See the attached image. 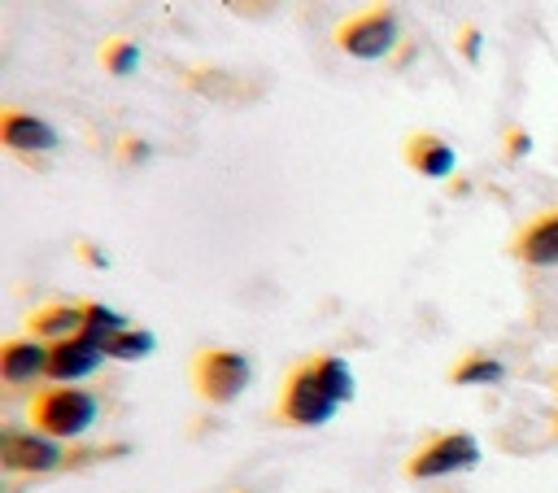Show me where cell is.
I'll list each match as a JSON object with an SVG mask.
<instances>
[{
  "label": "cell",
  "instance_id": "obj_1",
  "mask_svg": "<svg viewBox=\"0 0 558 493\" xmlns=\"http://www.w3.org/2000/svg\"><path fill=\"white\" fill-rule=\"evenodd\" d=\"M349 397H353V371L336 353H314L288 371L270 414L288 428H323L336 414V406Z\"/></svg>",
  "mask_w": 558,
  "mask_h": 493
},
{
  "label": "cell",
  "instance_id": "obj_2",
  "mask_svg": "<svg viewBox=\"0 0 558 493\" xmlns=\"http://www.w3.org/2000/svg\"><path fill=\"white\" fill-rule=\"evenodd\" d=\"M26 414L35 432L52 441H74L96 423V397L74 384H48V388H35V397L26 401Z\"/></svg>",
  "mask_w": 558,
  "mask_h": 493
},
{
  "label": "cell",
  "instance_id": "obj_3",
  "mask_svg": "<svg viewBox=\"0 0 558 493\" xmlns=\"http://www.w3.org/2000/svg\"><path fill=\"white\" fill-rule=\"evenodd\" d=\"M253 380V362L240 349H201L192 358V388L205 406H231Z\"/></svg>",
  "mask_w": 558,
  "mask_h": 493
},
{
  "label": "cell",
  "instance_id": "obj_4",
  "mask_svg": "<svg viewBox=\"0 0 558 493\" xmlns=\"http://www.w3.org/2000/svg\"><path fill=\"white\" fill-rule=\"evenodd\" d=\"M475 462H480V441L471 432H432L405 458V476L410 480H436V476L471 471Z\"/></svg>",
  "mask_w": 558,
  "mask_h": 493
},
{
  "label": "cell",
  "instance_id": "obj_5",
  "mask_svg": "<svg viewBox=\"0 0 558 493\" xmlns=\"http://www.w3.org/2000/svg\"><path fill=\"white\" fill-rule=\"evenodd\" d=\"M397 44V13L384 9V4H371L353 17H344L336 26V48L357 57V61H375V57H388Z\"/></svg>",
  "mask_w": 558,
  "mask_h": 493
},
{
  "label": "cell",
  "instance_id": "obj_6",
  "mask_svg": "<svg viewBox=\"0 0 558 493\" xmlns=\"http://www.w3.org/2000/svg\"><path fill=\"white\" fill-rule=\"evenodd\" d=\"M0 462L9 471H57L65 462L61 445L44 432H17V428H4L0 432Z\"/></svg>",
  "mask_w": 558,
  "mask_h": 493
},
{
  "label": "cell",
  "instance_id": "obj_7",
  "mask_svg": "<svg viewBox=\"0 0 558 493\" xmlns=\"http://www.w3.org/2000/svg\"><path fill=\"white\" fill-rule=\"evenodd\" d=\"M510 253L527 266H558V205L554 209H541L536 218H527L514 240H510Z\"/></svg>",
  "mask_w": 558,
  "mask_h": 493
},
{
  "label": "cell",
  "instance_id": "obj_8",
  "mask_svg": "<svg viewBox=\"0 0 558 493\" xmlns=\"http://www.w3.org/2000/svg\"><path fill=\"white\" fill-rule=\"evenodd\" d=\"M100 358H105V349L96 340H87L83 332L70 336V340H57V345H48V380L74 384V380L92 375L100 366Z\"/></svg>",
  "mask_w": 558,
  "mask_h": 493
},
{
  "label": "cell",
  "instance_id": "obj_9",
  "mask_svg": "<svg viewBox=\"0 0 558 493\" xmlns=\"http://www.w3.org/2000/svg\"><path fill=\"white\" fill-rule=\"evenodd\" d=\"M0 140L13 153H48V148H57V131L44 118H35V113H26L17 105L0 109Z\"/></svg>",
  "mask_w": 558,
  "mask_h": 493
},
{
  "label": "cell",
  "instance_id": "obj_10",
  "mask_svg": "<svg viewBox=\"0 0 558 493\" xmlns=\"http://www.w3.org/2000/svg\"><path fill=\"white\" fill-rule=\"evenodd\" d=\"M401 157H405L410 170H418V175H427V179H449V175H453V161H458L453 144L440 140L436 131H410Z\"/></svg>",
  "mask_w": 558,
  "mask_h": 493
},
{
  "label": "cell",
  "instance_id": "obj_11",
  "mask_svg": "<svg viewBox=\"0 0 558 493\" xmlns=\"http://www.w3.org/2000/svg\"><path fill=\"white\" fill-rule=\"evenodd\" d=\"M0 375L9 384H26L35 375H48V345L35 336H9L0 345Z\"/></svg>",
  "mask_w": 558,
  "mask_h": 493
},
{
  "label": "cell",
  "instance_id": "obj_12",
  "mask_svg": "<svg viewBox=\"0 0 558 493\" xmlns=\"http://www.w3.org/2000/svg\"><path fill=\"white\" fill-rule=\"evenodd\" d=\"M26 327H31V336L35 340H70V336H78L83 332V305H70V301H48V305H39L31 318H26Z\"/></svg>",
  "mask_w": 558,
  "mask_h": 493
},
{
  "label": "cell",
  "instance_id": "obj_13",
  "mask_svg": "<svg viewBox=\"0 0 558 493\" xmlns=\"http://www.w3.org/2000/svg\"><path fill=\"white\" fill-rule=\"evenodd\" d=\"M122 327H126V318H122L118 310H109V305H100V301H83V336H87V340H96V345L105 349V340L118 336Z\"/></svg>",
  "mask_w": 558,
  "mask_h": 493
},
{
  "label": "cell",
  "instance_id": "obj_14",
  "mask_svg": "<svg viewBox=\"0 0 558 493\" xmlns=\"http://www.w3.org/2000/svg\"><path fill=\"white\" fill-rule=\"evenodd\" d=\"M153 332H144V327H122L118 336H109L105 340V358H118V362H140V358H148L153 353Z\"/></svg>",
  "mask_w": 558,
  "mask_h": 493
},
{
  "label": "cell",
  "instance_id": "obj_15",
  "mask_svg": "<svg viewBox=\"0 0 558 493\" xmlns=\"http://www.w3.org/2000/svg\"><path fill=\"white\" fill-rule=\"evenodd\" d=\"M501 375H506V366H501L497 358H488V353H466V358L449 371L453 384H493V380H501Z\"/></svg>",
  "mask_w": 558,
  "mask_h": 493
},
{
  "label": "cell",
  "instance_id": "obj_16",
  "mask_svg": "<svg viewBox=\"0 0 558 493\" xmlns=\"http://www.w3.org/2000/svg\"><path fill=\"white\" fill-rule=\"evenodd\" d=\"M100 65H105L109 74L126 79V74L140 65V48H135L131 39H105V48H100Z\"/></svg>",
  "mask_w": 558,
  "mask_h": 493
},
{
  "label": "cell",
  "instance_id": "obj_17",
  "mask_svg": "<svg viewBox=\"0 0 558 493\" xmlns=\"http://www.w3.org/2000/svg\"><path fill=\"white\" fill-rule=\"evenodd\" d=\"M458 52L466 61H480V26H462L458 31Z\"/></svg>",
  "mask_w": 558,
  "mask_h": 493
},
{
  "label": "cell",
  "instance_id": "obj_18",
  "mask_svg": "<svg viewBox=\"0 0 558 493\" xmlns=\"http://www.w3.org/2000/svg\"><path fill=\"white\" fill-rule=\"evenodd\" d=\"M122 161H148V144L144 140H135V135H122V153H118Z\"/></svg>",
  "mask_w": 558,
  "mask_h": 493
},
{
  "label": "cell",
  "instance_id": "obj_19",
  "mask_svg": "<svg viewBox=\"0 0 558 493\" xmlns=\"http://www.w3.org/2000/svg\"><path fill=\"white\" fill-rule=\"evenodd\" d=\"M532 148V135L527 131H506V157H523Z\"/></svg>",
  "mask_w": 558,
  "mask_h": 493
},
{
  "label": "cell",
  "instance_id": "obj_20",
  "mask_svg": "<svg viewBox=\"0 0 558 493\" xmlns=\"http://www.w3.org/2000/svg\"><path fill=\"white\" fill-rule=\"evenodd\" d=\"M74 249H78V257H83L87 266H109V257H105V253H100V249H96L92 240H78Z\"/></svg>",
  "mask_w": 558,
  "mask_h": 493
},
{
  "label": "cell",
  "instance_id": "obj_21",
  "mask_svg": "<svg viewBox=\"0 0 558 493\" xmlns=\"http://www.w3.org/2000/svg\"><path fill=\"white\" fill-rule=\"evenodd\" d=\"M554 432H558V414H554Z\"/></svg>",
  "mask_w": 558,
  "mask_h": 493
}]
</instances>
